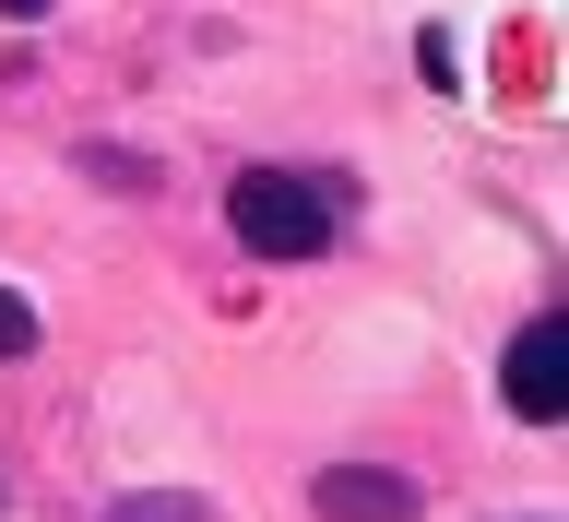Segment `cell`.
Segmentation results:
<instances>
[{"instance_id": "cell-4", "label": "cell", "mask_w": 569, "mask_h": 522, "mask_svg": "<svg viewBox=\"0 0 569 522\" xmlns=\"http://www.w3.org/2000/svg\"><path fill=\"white\" fill-rule=\"evenodd\" d=\"M107 522H213L190 487H131V499H107Z\"/></svg>"}, {"instance_id": "cell-3", "label": "cell", "mask_w": 569, "mask_h": 522, "mask_svg": "<svg viewBox=\"0 0 569 522\" xmlns=\"http://www.w3.org/2000/svg\"><path fill=\"white\" fill-rule=\"evenodd\" d=\"M416 475H391V463H332L309 475V522H416Z\"/></svg>"}, {"instance_id": "cell-5", "label": "cell", "mask_w": 569, "mask_h": 522, "mask_svg": "<svg viewBox=\"0 0 569 522\" xmlns=\"http://www.w3.org/2000/svg\"><path fill=\"white\" fill-rule=\"evenodd\" d=\"M12 356H36V297L0 285V368H12Z\"/></svg>"}, {"instance_id": "cell-1", "label": "cell", "mask_w": 569, "mask_h": 522, "mask_svg": "<svg viewBox=\"0 0 569 522\" xmlns=\"http://www.w3.org/2000/svg\"><path fill=\"white\" fill-rule=\"evenodd\" d=\"M226 226H238L249 262H320L332 249V190L297 167H238L226 178Z\"/></svg>"}, {"instance_id": "cell-6", "label": "cell", "mask_w": 569, "mask_h": 522, "mask_svg": "<svg viewBox=\"0 0 569 522\" xmlns=\"http://www.w3.org/2000/svg\"><path fill=\"white\" fill-rule=\"evenodd\" d=\"M0 12H12V24H36V12H48V0H0Z\"/></svg>"}, {"instance_id": "cell-2", "label": "cell", "mask_w": 569, "mask_h": 522, "mask_svg": "<svg viewBox=\"0 0 569 522\" xmlns=\"http://www.w3.org/2000/svg\"><path fill=\"white\" fill-rule=\"evenodd\" d=\"M498 404H510L522 427H558L569 416V333H558V321L510 333V356H498Z\"/></svg>"}]
</instances>
